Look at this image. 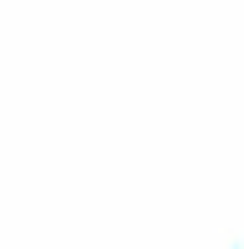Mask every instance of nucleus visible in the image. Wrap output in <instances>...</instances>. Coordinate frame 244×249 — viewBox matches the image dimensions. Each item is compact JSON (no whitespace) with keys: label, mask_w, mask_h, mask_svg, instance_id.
<instances>
[]
</instances>
